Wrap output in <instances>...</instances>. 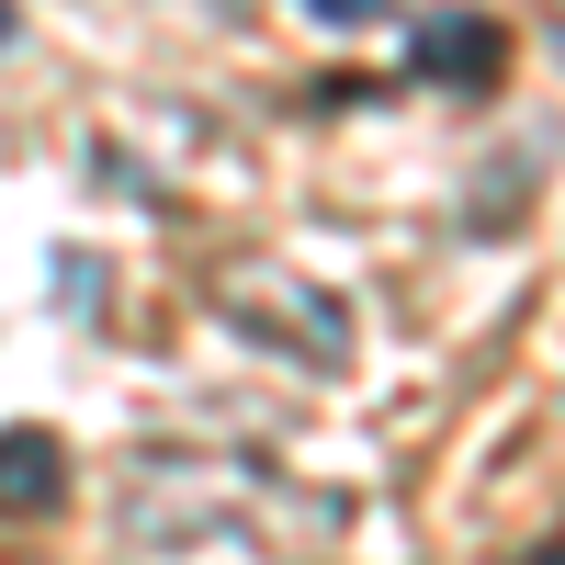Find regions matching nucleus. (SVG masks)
Returning a JSON list of instances; mask_svg holds the SVG:
<instances>
[{
  "instance_id": "obj_6",
  "label": "nucleus",
  "mask_w": 565,
  "mask_h": 565,
  "mask_svg": "<svg viewBox=\"0 0 565 565\" xmlns=\"http://www.w3.org/2000/svg\"><path fill=\"white\" fill-rule=\"evenodd\" d=\"M0 34H12V0H0Z\"/></svg>"
},
{
  "instance_id": "obj_4",
  "label": "nucleus",
  "mask_w": 565,
  "mask_h": 565,
  "mask_svg": "<svg viewBox=\"0 0 565 565\" xmlns=\"http://www.w3.org/2000/svg\"><path fill=\"white\" fill-rule=\"evenodd\" d=\"M306 12H317V23H385L396 0H306Z\"/></svg>"
},
{
  "instance_id": "obj_5",
  "label": "nucleus",
  "mask_w": 565,
  "mask_h": 565,
  "mask_svg": "<svg viewBox=\"0 0 565 565\" xmlns=\"http://www.w3.org/2000/svg\"><path fill=\"white\" fill-rule=\"evenodd\" d=\"M532 565H565V543H543V554H532Z\"/></svg>"
},
{
  "instance_id": "obj_1",
  "label": "nucleus",
  "mask_w": 565,
  "mask_h": 565,
  "mask_svg": "<svg viewBox=\"0 0 565 565\" xmlns=\"http://www.w3.org/2000/svg\"><path fill=\"white\" fill-rule=\"evenodd\" d=\"M226 328H249V340H271V351H306L317 373L351 362V317L328 306L317 282L271 271V260H238V271H226Z\"/></svg>"
},
{
  "instance_id": "obj_3",
  "label": "nucleus",
  "mask_w": 565,
  "mask_h": 565,
  "mask_svg": "<svg viewBox=\"0 0 565 565\" xmlns=\"http://www.w3.org/2000/svg\"><path fill=\"white\" fill-rule=\"evenodd\" d=\"M68 498V441L57 430H0V521H45Z\"/></svg>"
},
{
  "instance_id": "obj_2",
  "label": "nucleus",
  "mask_w": 565,
  "mask_h": 565,
  "mask_svg": "<svg viewBox=\"0 0 565 565\" xmlns=\"http://www.w3.org/2000/svg\"><path fill=\"white\" fill-rule=\"evenodd\" d=\"M509 68V34L487 12H430L418 23V79H441V90H487Z\"/></svg>"
}]
</instances>
